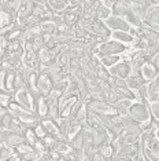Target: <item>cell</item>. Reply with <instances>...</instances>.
Segmentation results:
<instances>
[{"label": "cell", "instance_id": "6da1fadb", "mask_svg": "<svg viewBox=\"0 0 159 161\" xmlns=\"http://www.w3.org/2000/svg\"><path fill=\"white\" fill-rule=\"evenodd\" d=\"M135 36H136L135 46L139 50L146 51L151 57L159 50V32L146 26V25H141L140 28L136 29Z\"/></svg>", "mask_w": 159, "mask_h": 161}, {"label": "cell", "instance_id": "7a4b0ae2", "mask_svg": "<svg viewBox=\"0 0 159 161\" xmlns=\"http://www.w3.org/2000/svg\"><path fill=\"white\" fill-rule=\"evenodd\" d=\"M128 114L132 117L135 121L143 124H147L148 121H151V113L150 108H148V102L143 99H133L131 106H129Z\"/></svg>", "mask_w": 159, "mask_h": 161}, {"label": "cell", "instance_id": "3957f363", "mask_svg": "<svg viewBox=\"0 0 159 161\" xmlns=\"http://www.w3.org/2000/svg\"><path fill=\"white\" fill-rule=\"evenodd\" d=\"M22 86V81L18 77L15 69H2L0 70V90H4L7 92L14 94Z\"/></svg>", "mask_w": 159, "mask_h": 161}, {"label": "cell", "instance_id": "277c9868", "mask_svg": "<svg viewBox=\"0 0 159 161\" xmlns=\"http://www.w3.org/2000/svg\"><path fill=\"white\" fill-rule=\"evenodd\" d=\"M37 95H40L38 92H36V91L30 90L26 84H22V86L18 88L15 92L13 94V99L17 101L18 103L21 106H23L25 109H28V110H32L33 112L34 109V99Z\"/></svg>", "mask_w": 159, "mask_h": 161}, {"label": "cell", "instance_id": "5b68a950", "mask_svg": "<svg viewBox=\"0 0 159 161\" xmlns=\"http://www.w3.org/2000/svg\"><path fill=\"white\" fill-rule=\"evenodd\" d=\"M88 110L92 112L93 114L97 116H110V117H117L118 113L115 110V106L113 103H108L104 99H99V98H91L86 102Z\"/></svg>", "mask_w": 159, "mask_h": 161}, {"label": "cell", "instance_id": "8992f818", "mask_svg": "<svg viewBox=\"0 0 159 161\" xmlns=\"http://www.w3.org/2000/svg\"><path fill=\"white\" fill-rule=\"evenodd\" d=\"M128 48L125 44L117 42V40L108 39L106 42H103L102 44H99L96 50V57L102 58V57H107V55H115V54H119L121 55L124 51Z\"/></svg>", "mask_w": 159, "mask_h": 161}, {"label": "cell", "instance_id": "52a82bcc", "mask_svg": "<svg viewBox=\"0 0 159 161\" xmlns=\"http://www.w3.org/2000/svg\"><path fill=\"white\" fill-rule=\"evenodd\" d=\"M141 134H143V125L137 121H133L132 124H129L128 127L124 128V131L121 132L119 136L122 138V141L125 143H133V142L139 141Z\"/></svg>", "mask_w": 159, "mask_h": 161}, {"label": "cell", "instance_id": "ba28073f", "mask_svg": "<svg viewBox=\"0 0 159 161\" xmlns=\"http://www.w3.org/2000/svg\"><path fill=\"white\" fill-rule=\"evenodd\" d=\"M158 73H159L158 68L155 66L152 62H151V59H147V61L141 65V66H140L139 72H137L136 75L139 76V77L141 79L144 83H148V81H151V80L156 79Z\"/></svg>", "mask_w": 159, "mask_h": 161}, {"label": "cell", "instance_id": "9c48e42d", "mask_svg": "<svg viewBox=\"0 0 159 161\" xmlns=\"http://www.w3.org/2000/svg\"><path fill=\"white\" fill-rule=\"evenodd\" d=\"M52 87H54V80L49 77V75L40 70L38 76H37V83H36V91H37L40 95L47 97V95L49 94V91L52 90Z\"/></svg>", "mask_w": 159, "mask_h": 161}, {"label": "cell", "instance_id": "30bf717a", "mask_svg": "<svg viewBox=\"0 0 159 161\" xmlns=\"http://www.w3.org/2000/svg\"><path fill=\"white\" fill-rule=\"evenodd\" d=\"M88 31L91 32L93 36H102L104 39H111V31L108 29V26L106 25V22L102 19H97V18L93 17L91 25H89Z\"/></svg>", "mask_w": 159, "mask_h": 161}, {"label": "cell", "instance_id": "8fae6325", "mask_svg": "<svg viewBox=\"0 0 159 161\" xmlns=\"http://www.w3.org/2000/svg\"><path fill=\"white\" fill-rule=\"evenodd\" d=\"M104 22H106V25L108 26L110 31H128V32H132V29H133L131 26V24H129L125 18L114 15V14H111Z\"/></svg>", "mask_w": 159, "mask_h": 161}, {"label": "cell", "instance_id": "7c38bea8", "mask_svg": "<svg viewBox=\"0 0 159 161\" xmlns=\"http://www.w3.org/2000/svg\"><path fill=\"white\" fill-rule=\"evenodd\" d=\"M108 72H110V75H113V76H118V77H121V79H126L132 75V64L129 61L122 59L121 58V61L117 62L114 66H111L108 69Z\"/></svg>", "mask_w": 159, "mask_h": 161}, {"label": "cell", "instance_id": "4fadbf2b", "mask_svg": "<svg viewBox=\"0 0 159 161\" xmlns=\"http://www.w3.org/2000/svg\"><path fill=\"white\" fill-rule=\"evenodd\" d=\"M0 141H2L3 143H6L7 146H10V147L15 149L18 145H21L22 142H25V135L4 130L2 134H0Z\"/></svg>", "mask_w": 159, "mask_h": 161}, {"label": "cell", "instance_id": "5bb4252c", "mask_svg": "<svg viewBox=\"0 0 159 161\" xmlns=\"http://www.w3.org/2000/svg\"><path fill=\"white\" fill-rule=\"evenodd\" d=\"M25 32H26V29H25L22 25L15 22L11 28H8V29H6L4 32H2V36L7 40V42H17V40L23 39Z\"/></svg>", "mask_w": 159, "mask_h": 161}, {"label": "cell", "instance_id": "9a60e30c", "mask_svg": "<svg viewBox=\"0 0 159 161\" xmlns=\"http://www.w3.org/2000/svg\"><path fill=\"white\" fill-rule=\"evenodd\" d=\"M37 55H38L40 64H41V69H43L45 66H49V65L55 64L58 53L55 50H49V48H47L45 46H43L41 48L37 51Z\"/></svg>", "mask_w": 159, "mask_h": 161}, {"label": "cell", "instance_id": "2e32d148", "mask_svg": "<svg viewBox=\"0 0 159 161\" xmlns=\"http://www.w3.org/2000/svg\"><path fill=\"white\" fill-rule=\"evenodd\" d=\"M111 39L122 43L126 47H132L136 44V36L128 31H111Z\"/></svg>", "mask_w": 159, "mask_h": 161}, {"label": "cell", "instance_id": "e0dca14e", "mask_svg": "<svg viewBox=\"0 0 159 161\" xmlns=\"http://www.w3.org/2000/svg\"><path fill=\"white\" fill-rule=\"evenodd\" d=\"M15 22H17V14L0 7V33L4 32L6 29L11 28Z\"/></svg>", "mask_w": 159, "mask_h": 161}, {"label": "cell", "instance_id": "ac0fdd59", "mask_svg": "<svg viewBox=\"0 0 159 161\" xmlns=\"http://www.w3.org/2000/svg\"><path fill=\"white\" fill-rule=\"evenodd\" d=\"M40 124L44 127L45 132L49 135H54V136L62 138L60 136V128H59V121L54 119H49V117H44V119H40Z\"/></svg>", "mask_w": 159, "mask_h": 161}, {"label": "cell", "instance_id": "d6986e66", "mask_svg": "<svg viewBox=\"0 0 159 161\" xmlns=\"http://www.w3.org/2000/svg\"><path fill=\"white\" fill-rule=\"evenodd\" d=\"M33 112L40 119H44V117L48 116V102H47V97H44V95H37V97H36Z\"/></svg>", "mask_w": 159, "mask_h": 161}, {"label": "cell", "instance_id": "ffe728a7", "mask_svg": "<svg viewBox=\"0 0 159 161\" xmlns=\"http://www.w3.org/2000/svg\"><path fill=\"white\" fill-rule=\"evenodd\" d=\"M129 2H131V4H132L133 13L143 21L148 11V8H150V2H148V0H129Z\"/></svg>", "mask_w": 159, "mask_h": 161}, {"label": "cell", "instance_id": "44dd1931", "mask_svg": "<svg viewBox=\"0 0 159 161\" xmlns=\"http://www.w3.org/2000/svg\"><path fill=\"white\" fill-rule=\"evenodd\" d=\"M125 80H126V86H128V88L131 90V91H133V92H135V95L139 92V91L141 90V87L144 86V84H146L139 77V76H137V75H133V73H132L131 76H129V77H126Z\"/></svg>", "mask_w": 159, "mask_h": 161}, {"label": "cell", "instance_id": "7402d4cb", "mask_svg": "<svg viewBox=\"0 0 159 161\" xmlns=\"http://www.w3.org/2000/svg\"><path fill=\"white\" fill-rule=\"evenodd\" d=\"M111 7H108L107 4H104V3L102 2L99 6L96 7L95 13H93V17L97 18V19H102V21H106L108 17L111 15Z\"/></svg>", "mask_w": 159, "mask_h": 161}, {"label": "cell", "instance_id": "603a6c76", "mask_svg": "<svg viewBox=\"0 0 159 161\" xmlns=\"http://www.w3.org/2000/svg\"><path fill=\"white\" fill-rule=\"evenodd\" d=\"M133 99H129V98H124V99L118 101L117 103H114L115 106V110H117L118 116H124V114H128V110H129V106H131Z\"/></svg>", "mask_w": 159, "mask_h": 161}, {"label": "cell", "instance_id": "cb8c5ba5", "mask_svg": "<svg viewBox=\"0 0 159 161\" xmlns=\"http://www.w3.org/2000/svg\"><path fill=\"white\" fill-rule=\"evenodd\" d=\"M122 55V54H121ZM121 55L119 54H115V55H107V57H102L99 58L100 62H102V65H104L107 69H110L111 66H114L117 62L121 61Z\"/></svg>", "mask_w": 159, "mask_h": 161}, {"label": "cell", "instance_id": "d4e9b609", "mask_svg": "<svg viewBox=\"0 0 159 161\" xmlns=\"http://www.w3.org/2000/svg\"><path fill=\"white\" fill-rule=\"evenodd\" d=\"M14 153V149L10 147V146H7L6 143H0V161L3 160H10V157Z\"/></svg>", "mask_w": 159, "mask_h": 161}, {"label": "cell", "instance_id": "484cf974", "mask_svg": "<svg viewBox=\"0 0 159 161\" xmlns=\"http://www.w3.org/2000/svg\"><path fill=\"white\" fill-rule=\"evenodd\" d=\"M99 150L102 152V154L106 157V160H111V157H113V154L115 153V150H114L113 146H111L110 142L106 143V145H103V146H100Z\"/></svg>", "mask_w": 159, "mask_h": 161}, {"label": "cell", "instance_id": "4316f807", "mask_svg": "<svg viewBox=\"0 0 159 161\" xmlns=\"http://www.w3.org/2000/svg\"><path fill=\"white\" fill-rule=\"evenodd\" d=\"M13 98L14 97H13L11 92H7L4 90H0V105H2L3 108H7V105L13 101Z\"/></svg>", "mask_w": 159, "mask_h": 161}, {"label": "cell", "instance_id": "83f0119b", "mask_svg": "<svg viewBox=\"0 0 159 161\" xmlns=\"http://www.w3.org/2000/svg\"><path fill=\"white\" fill-rule=\"evenodd\" d=\"M156 136L159 138V125H158V130H156Z\"/></svg>", "mask_w": 159, "mask_h": 161}, {"label": "cell", "instance_id": "f1b7e54d", "mask_svg": "<svg viewBox=\"0 0 159 161\" xmlns=\"http://www.w3.org/2000/svg\"><path fill=\"white\" fill-rule=\"evenodd\" d=\"M100 2H104V0H100Z\"/></svg>", "mask_w": 159, "mask_h": 161}, {"label": "cell", "instance_id": "f546056e", "mask_svg": "<svg viewBox=\"0 0 159 161\" xmlns=\"http://www.w3.org/2000/svg\"><path fill=\"white\" fill-rule=\"evenodd\" d=\"M0 37H2V33H0Z\"/></svg>", "mask_w": 159, "mask_h": 161}]
</instances>
